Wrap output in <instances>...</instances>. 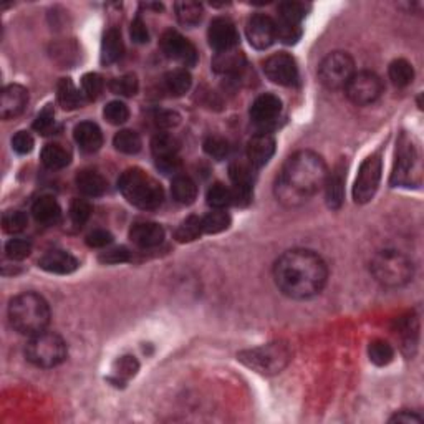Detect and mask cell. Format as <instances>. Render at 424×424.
<instances>
[{"label":"cell","mask_w":424,"mask_h":424,"mask_svg":"<svg viewBox=\"0 0 424 424\" xmlns=\"http://www.w3.org/2000/svg\"><path fill=\"white\" fill-rule=\"evenodd\" d=\"M171 194L176 203L189 206V204H193L196 198H198V186H196V182L191 179L189 176L179 175L172 179Z\"/></svg>","instance_id":"obj_27"},{"label":"cell","mask_w":424,"mask_h":424,"mask_svg":"<svg viewBox=\"0 0 424 424\" xmlns=\"http://www.w3.org/2000/svg\"><path fill=\"white\" fill-rule=\"evenodd\" d=\"M245 34L250 45L257 50H266L277 40L275 36V20H272L268 15L257 13L249 18L247 27H245Z\"/></svg>","instance_id":"obj_15"},{"label":"cell","mask_w":424,"mask_h":424,"mask_svg":"<svg viewBox=\"0 0 424 424\" xmlns=\"http://www.w3.org/2000/svg\"><path fill=\"white\" fill-rule=\"evenodd\" d=\"M371 273L383 287L396 289L413 279V262L399 250L386 249L373 257Z\"/></svg>","instance_id":"obj_5"},{"label":"cell","mask_w":424,"mask_h":424,"mask_svg":"<svg viewBox=\"0 0 424 424\" xmlns=\"http://www.w3.org/2000/svg\"><path fill=\"white\" fill-rule=\"evenodd\" d=\"M390 80L393 81L395 86H398V88H403V86H408L413 81L414 71L411 63L408 60H404V58H398V60H395L390 65L388 70Z\"/></svg>","instance_id":"obj_33"},{"label":"cell","mask_w":424,"mask_h":424,"mask_svg":"<svg viewBox=\"0 0 424 424\" xmlns=\"http://www.w3.org/2000/svg\"><path fill=\"white\" fill-rule=\"evenodd\" d=\"M103 88H104L103 78L100 75H97V73H86L83 80H81V93H83L90 102L100 98V95L103 93Z\"/></svg>","instance_id":"obj_44"},{"label":"cell","mask_w":424,"mask_h":424,"mask_svg":"<svg viewBox=\"0 0 424 424\" xmlns=\"http://www.w3.org/2000/svg\"><path fill=\"white\" fill-rule=\"evenodd\" d=\"M111 242H113V235L104 229H97V231L90 232L88 237H86V244H88L90 247H95V249H103Z\"/></svg>","instance_id":"obj_52"},{"label":"cell","mask_w":424,"mask_h":424,"mask_svg":"<svg viewBox=\"0 0 424 424\" xmlns=\"http://www.w3.org/2000/svg\"><path fill=\"white\" fill-rule=\"evenodd\" d=\"M130 239L141 249H151L163 242L164 231L156 222H136L130 231Z\"/></svg>","instance_id":"obj_20"},{"label":"cell","mask_w":424,"mask_h":424,"mask_svg":"<svg viewBox=\"0 0 424 424\" xmlns=\"http://www.w3.org/2000/svg\"><path fill=\"white\" fill-rule=\"evenodd\" d=\"M118 188L128 203L144 211L158 209L164 200L161 184L139 167H130L123 172L118 179Z\"/></svg>","instance_id":"obj_4"},{"label":"cell","mask_w":424,"mask_h":424,"mask_svg":"<svg viewBox=\"0 0 424 424\" xmlns=\"http://www.w3.org/2000/svg\"><path fill=\"white\" fill-rule=\"evenodd\" d=\"M206 199L212 209H226L232 204V189L226 188L221 182H216V184L209 188Z\"/></svg>","instance_id":"obj_39"},{"label":"cell","mask_w":424,"mask_h":424,"mask_svg":"<svg viewBox=\"0 0 424 424\" xmlns=\"http://www.w3.org/2000/svg\"><path fill=\"white\" fill-rule=\"evenodd\" d=\"M245 55L240 50L232 48L226 50V52H217L212 58V70L219 73V75L235 76L244 71L245 68Z\"/></svg>","instance_id":"obj_19"},{"label":"cell","mask_w":424,"mask_h":424,"mask_svg":"<svg viewBox=\"0 0 424 424\" xmlns=\"http://www.w3.org/2000/svg\"><path fill=\"white\" fill-rule=\"evenodd\" d=\"M138 368H139V364L133 357H123L116 362L115 371H116L118 376H121V378H125V380H128V378L136 375Z\"/></svg>","instance_id":"obj_51"},{"label":"cell","mask_w":424,"mask_h":424,"mask_svg":"<svg viewBox=\"0 0 424 424\" xmlns=\"http://www.w3.org/2000/svg\"><path fill=\"white\" fill-rule=\"evenodd\" d=\"M240 362L262 375H277L290 362V350L284 343H268L240 353Z\"/></svg>","instance_id":"obj_7"},{"label":"cell","mask_w":424,"mask_h":424,"mask_svg":"<svg viewBox=\"0 0 424 424\" xmlns=\"http://www.w3.org/2000/svg\"><path fill=\"white\" fill-rule=\"evenodd\" d=\"M25 357L39 368H53L67 358V343L53 331H42L30 336L25 346Z\"/></svg>","instance_id":"obj_6"},{"label":"cell","mask_w":424,"mask_h":424,"mask_svg":"<svg viewBox=\"0 0 424 424\" xmlns=\"http://www.w3.org/2000/svg\"><path fill=\"white\" fill-rule=\"evenodd\" d=\"M231 226V216L224 209H214L203 217V229L206 234H219Z\"/></svg>","instance_id":"obj_35"},{"label":"cell","mask_w":424,"mask_h":424,"mask_svg":"<svg viewBox=\"0 0 424 424\" xmlns=\"http://www.w3.org/2000/svg\"><path fill=\"white\" fill-rule=\"evenodd\" d=\"M176 17L182 25L194 27L203 20L204 8L199 2H193V0H184V2H177L176 6Z\"/></svg>","instance_id":"obj_30"},{"label":"cell","mask_w":424,"mask_h":424,"mask_svg":"<svg viewBox=\"0 0 424 424\" xmlns=\"http://www.w3.org/2000/svg\"><path fill=\"white\" fill-rule=\"evenodd\" d=\"M151 151L156 159L177 156V151H179V141H177L172 135H167V133L156 135L151 141Z\"/></svg>","instance_id":"obj_32"},{"label":"cell","mask_w":424,"mask_h":424,"mask_svg":"<svg viewBox=\"0 0 424 424\" xmlns=\"http://www.w3.org/2000/svg\"><path fill=\"white\" fill-rule=\"evenodd\" d=\"M282 111V102L279 97L272 93L261 95L255 98V102L250 107V118L259 125H267L272 123Z\"/></svg>","instance_id":"obj_18"},{"label":"cell","mask_w":424,"mask_h":424,"mask_svg":"<svg viewBox=\"0 0 424 424\" xmlns=\"http://www.w3.org/2000/svg\"><path fill=\"white\" fill-rule=\"evenodd\" d=\"M323 188H325V199L328 207L340 209L345 199V167L341 164L335 166L330 175H327Z\"/></svg>","instance_id":"obj_22"},{"label":"cell","mask_w":424,"mask_h":424,"mask_svg":"<svg viewBox=\"0 0 424 424\" xmlns=\"http://www.w3.org/2000/svg\"><path fill=\"white\" fill-rule=\"evenodd\" d=\"M35 141L32 138L30 133L27 131H18V133L12 138V148L13 151L18 154H29L34 149Z\"/></svg>","instance_id":"obj_50"},{"label":"cell","mask_w":424,"mask_h":424,"mask_svg":"<svg viewBox=\"0 0 424 424\" xmlns=\"http://www.w3.org/2000/svg\"><path fill=\"white\" fill-rule=\"evenodd\" d=\"M419 167V158L416 149L406 136H401L396 151V164L391 176V182L395 186H411L419 181L421 176Z\"/></svg>","instance_id":"obj_10"},{"label":"cell","mask_w":424,"mask_h":424,"mask_svg":"<svg viewBox=\"0 0 424 424\" xmlns=\"http://www.w3.org/2000/svg\"><path fill=\"white\" fill-rule=\"evenodd\" d=\"M131 39H133V42L136 43H146L149 40V32L148 27H146L144 20L141 17H136L133 22H131Z\"/></svg>","instance_id":"obj_55"},{"label":"cell","mask_w":424,"mask_h":424,"mask_svg":"<svg viewBox=\"0 0 424 424\" xmlns=\"http://www.w3.org/2000/svg\"><path fill=\"white\" fill-rule=\"evenodd\" d=\"M275 36L277 40H280V42L287 45L297 43V40H300V36H302V27H300V24H294V22H287L279 18L275 22Z\"/></svg>","instance_id":"obj_40"},{"label":"cell","mask_w":424,"mask_h":424,"mask_svg":"<svg viewBox=\"0 0 424 424\" xmlns=\"http://www.w3.org/2000/svg\"><path fill=\"white\" fill-rule=\"evenodd\" d=\"M307 15V6L302 2H284L279 6V18L294 24H302Z\"/></svg>","instance_id":"obj_43"},{"label":"cell","mask_w":424,"mask_h":424,"mask_svg":"<svg viewBox=\"0 0 424 424\" xmlns=\"http://www.w3.org/2000/svg\"><path fill=\"white\" fill-rule=\"evenodd\" d=\"M204 151H206L211 158L221 161V159L229 156L231 144H229V141H227L226 138H222V136L211 135V136H207L206 141H204Z\"/></svg>","instance_id":"obj_42"},{"label":"cell","mask_w":424,"mask_h":424,"mask_svg":"<svg viewBox=\"0 0 424 424\" xmlns=\"http://www.w3.org/2000/svg\"><path fill=\"white\" fill-rule=\"evenodd\" d=\"M267 78L282 86H294L299 81V68L294 58L287 53H275L264 63Z\"/></svg>","instance_id":"obj_13"},{"label":"cell","mask_w":424,"mask_h":424,"mask_svg":"<svg viewBox=\"0 0 424 424\" xmlns=\"http://www.w3.org/2000/svg\"><path fill=\"white\" fill-rule=\"evenodd\" d=\"M381 158L378 154H371L362 163L353 186V199L358 204H367L375 198L381 181Z\"/></svg>","instance_id":"obj_11"},{"label":"cell","mask_w":424,"mask_h":424,"mask_svg":"<svg viewBox=\"0 0 424 424\" xmlns=\"http://www.w3.org/2000/svg\"><path fill=\"white\" fill-rule=\"evenodd\" d=\"M275 153V139L267 133H259L247 143V161L254 167H262L271 161Z\"/></svg>","instance_id":"obj_17"},{"label":"cell","mask_w":424,"mask_h":424,"mask_svg":"<svg viewBox=\"0 0 424 424\" xmlns=\"http://www.w3.org/2000/svg\"><path fill=\"white\" fill-rule=\"evenodd\" d=\"M76 186L88 198H98L107 193V179L93 170H83L76 176Z\"/></svg>","instance_id":"obj_25"},{"label":"cell","mask_w":424,"mask_h":424,"mask_svg":"<svg viewBox=\"0 0 424 424\" xmlns=\"http://www.w3.org/2000/svg\"><path fill=\"white\" fill-rule=\"evenodd\" d=\"M355 73V62L348 53L334 52L327 55L318 67V78L328 90H345Z\"/></svg>","instance_id":"obj_8"},{"label":"cell","mask_w":424,"mask_h":424,"mask_svg":"<svg viewBox=\"0 0 424 424\" xmlns=\"http://www.w3.org/2000/svg\"><path fill=\"white\" fill-rule=\"evenodd\" d=\"M255 167L249 161H234L229 167V176L234 186H252Z\"/></svg>","instance_id":"obj_38"},{"label":"cell","mask_w":424,"mask_h":424,"mask_svg":"<svg viewBox=\"0 0 424 424\" xmlns=\"http://www.w3.org/2000/svg\"><path fill=\"white\" fill-rule=\"evenodd\" d=\"M209 45L216 52H226L232 50L239 43V32L235 29V24L227 17H216L209 25L207 32Z\"/></svg>","instance_id":"obj_14"},{"label":"cell","mask_w":424,"mask_h":424,"mask_svg":"<svg viewBox=\"0 0 424 424\" xmlns=\"http://www.w3.org/2000/svg\"><path fill=\"white\" fill-rule=\"evenodd\" d=\"M100 261L104 264H113V266H115V264H125L130 261V252H128L126 247L109 249L100 255Z\"/></svg>","instance_id":"obj_53"},{"label":"cell","mask_w":424,"mask_h":424,"mask_svg":"<svg viewBox=\"0 0 424 424\" xmlns=\"http://www.w3.org/2000/svg\"><path fill=\"white\" fill-rule=\"evenodd\" d=\"M327 264L320 255L307 249H294L280 255L273 267V279L282 294L305 300L320 294L327 284Z\"/></svg>","instance_id":"obj_1"},{"label":"cell","mask_w":424,"mask_h":424,"mask_svg":"<svg viewBox=\"0 0 424 424\" xmlns=\"http://www.w3.org/2000/svg\"><path fill=\"white\" fill-rule=\"evenodd\" d=\"M158 167L166 175H171V172H176L181 167V161L177 156H170V158H161L156 159Z\"/></svg>","instance_id":"obj_56"},{"label":"cell","mask_w":424,"mask_h":424,"mask_svg":"<svg viewBox=\"0 0 424 424\" xmlns=\"http://www.w3.org/2000/svg\"><path fill=\"white\" fill-rule=\"evenodd\" d=\"M55 111L52 104H47L42 111L39 113L34 121V130L39 131L40 135H52L55 131Z\"/></svg>","instance_id":"obj_46"},{"label":"cell","mask_w":424,"mask_h":424,"mask_svg":"<svg viewBox=\"0 0 424 424\" xmlns=\"http://www.w3.org/2000/svg\"><path fill=\"white\" fill-rule=\"evenodd\" d=\"M123 52H125V45H123L120 30L109 29L107 34L103 35L102 63L103 65H111V63H116L123 57Z\"/></svg>","instance_id":"obj_26"},{"label":"cell","mask_w":424,"mask_h":424,"mask_svg":"<svg viewBox=\"0 0 424 424\" xmlns=\"http://www.w3.org/2000/svg\"><path fill=\"white\" fill-rule=\"evenodd\" d=\"M27 222H29V219H27L25 212H22V211H11V212L4 214V219H2L4 231L8 232V234H17V232H22L27 227Z\"/></svg>","instance_id":"obj_47"},{"label":"cell","mask_w":424,"mask_h":424,"mask_svg":"<svg viewBox=\"0 0 424 424\" xmlns=\"http://www.w3.org/2000/svg\"><path fill=\"white\" fill-rule=\"evenodd\" d=\"M32 214H34L35 221L43 226H55L60 222L62 219V209L58 203L50 196H42L34 203L32 207Z\"/></svg>","instance_id":"obj_24"},{"label":"cell","mask_w":424,"mask_h":424,"mask_svg":"<svg viewBox=\"0 0 424 424\" xmlns=\"http://www.w3.org/2000/svg\"><path fill=\"white\" fill-rule=\"evenodd\" d=\"M191 83H193V78L186 68H177V70L166 73V76H164V88L172 97H182L184 93H188Z\"/></svg>","instance_id":"obj_28"},{"label":"cell","mask_w":424,"mask_h":424,"mask_svg":"<svg viewBox=\"0 0 424 424\" xmlns=\"http://www.w3.org/2000/svg\"><path fill=\"white\" fill-rule=\"evenodd\" d=\"M39 266L50 273L67 275V273L75 272L78 268V261L65 250H50L40 259Z\"/></svg>","instance_id":"obj_21"},{"label":"cell","mask_w":424,"mask_h":424,"mask_svg":"<svg viewBox=\"0 0 424 424\" xmlns=\"http://www.w3.org/2000/svg\"><path fill=\"white\" fill-rule=\"evenodd\" d=\"M75 141L80 146L81 151L85 153H97L103 144V135L98 125L91 121H83L75 126Z\"/></svg>","instance_id":"obj_23"},{"label":"cell","mask_w":424,"mask_h":424,"mask_svg":"<svg viewBox=\"0 0 424 424\" xmlns=\"http://www.w3.org/2000/svg\"><path fill=\"white\" fill-rule=\"evenodd\" d=\"M203 232V219L198 216H189L176 229V239L179 242H193V240L199 239Z\"/></svg>","instance_id":"obj_34"},{"label":"cell","mask_w":424,"mask_h":424,"mask_svg":"<svg viewBox=\"0 0 424 424\" xmlns=\"http://www.w3.org/2000/svg\"><path fill=\"white\" fill-rule=\"evenodd\" d=\"M181 116L175 111H170V109H159L154 115V121L159 128H164V130H170V128H175L176 125H179Z\"/></svg>","instance_id":"obj_54"},{"label":"cell","mask_w":424,"mask_h":424,"mask_svg":"<svg viewBox=\"0 0 424 424\" xmlns=\"http://www.w3.org/2000/svg\"><path fill=\"white\" fill-rule=\"evenodd\" d=\"M103 116L111 125H123L130 118V109L123 102H109L103 109Z\"/></svg>","instance_id":"obj_45"},{"label":"cell","mask_w":424,"mask_h":424,"mask_svg":"<svg viewBox=\"0 0 424 424\" xmlns=\"http://www.w3.org/2000/svg\"><path fill=\"white\" fill-rule=\"evenodd\" d=\"M81 95L70 78H62L57 86L58 103L63 109H76L81 104Z\"/></svg>","instance_id":"obj_31"},{"label":"cell","mask_w":424,"mask_h":424,"mask_svg":"<svg viewBox=\"0 0 424 424\" xmlns=\"http://www.w3.org/2000/svg\"><path fill=\"white\" fill-rule=\"evenodd\" d=\"M345 93L352 103L358 107H367L381 97L383 81L373 71H355L345 86Z\"/></svg>","instance_id":"obj_9"},{"label":"cell","mask_w":424,"mask_h":424,"mask_svg":"<svg viewBox=\"0 0 424 424\" xmlns=\"http://www.w3.org/2000/svg\"><path fill=\"white\" fill-rule=\"evenodd\" d=\"M138 78H136V75H133V73L123 75L109 83V90L115 95H120V97H135L138 93Z\"/></svg>","instance_id":"obj_41"},{"label":"cell","mask_w":424,"mask_h":424,"mask_svg":"<svg viewBox=\"0 0 424 424\" xmlns=\"http://www.w3.org/2000/svg\"><path fill=\"white\" fill-rule=\"evenodd\" d=\"M391 423H404V424H419V423H423V419L418 416V414H414V413H411V411H399V413H396L393 418L390 419Z\"/></svg>","instance_id":"obj_57"},{"label":"cell","mask_w":424,"mask_h":424,"mask_svg":"<svg viewBox=\"0 0 424 424\" xmlns=\"http://www.w3.org/2000/svg\"><path fill=\"white\" fill-rule=\"evenodd\" d=\"M327 164L313 151H299L287 159L275 182L277 199L285 206H300L323 188Z\"/></svg>","instance_id":"obj_2"},{"label":"cell","mask_w":424,"mask_h":424,"mask_svg":"<svg viewBox=\"0 0 424 424\" xmlns=\"http://www.w3.org/2000/svg\"><path fill=\"white\" fill-rule=\"evenodd\" d=\"M113 144L120 153L136 154L141 149V138L133 130H121L120 133H116Z\"/></svg>","instance_id":"obj_36"},{"label":"cell","mask_w":424,"mask_h":424,"mask_svg":"<svg viewBox=\"0 0 424 424\" xmlns=\"http://www.w3.org/2000/svg\"><path fill=\"white\" fill-rule=\"evenodd\" d=\"M70 153L58 143H50L42 149V163L48 170H63L70 164Z\"/></svg>","instance_id":"obj_29"},{"label":"cell","mask_w":424,"mask_h":424,"mask_svg":"<svg viewBox=\"0 0 424 424\" xmlns=\"http://www.w3.org/2000/svg\"><path fill=\"white\" fill-rule=\"evenodd\" d=\"M91 216V206L88 200L75 199L70 206V217L75 226H83Z\"/></svg>","instance_id":"obj_49"},{"label":"cell","mask_w":424,"mask_h":424,"mask_svg":"<svg viewBox=\"0 0 424 424\" xmlns=\"http://www.w3.org/2000/svg\"><path fill=\"white\" fill-rule=\"evenodd\" d=\"M161 48L166 57L179 62L182 67H194L198 63V50L179 32H164L161 36Z\"/></svg>","instance_id":"obj_12"},{"label":"cell","mask_w":424,"mask_h":424,"mask_svg":"<svg viewBox=\"0 0 424 424\" xmlns=\"http://www.w3.org/2000/svg\"><path fill=\"white\" fill-rule=\"evenodd\" d=\"M368 355H370V360L376 367H386L393 362L395 357V350L388 341L385 340H375L370 343V348H368Z\"/></svg>","instance_id":"obj_37"},{"label":"cell","mask_w":424,"mask_h":424,"mask_svg":"<svg viewBox=\"0 0 424 424\" xmlns=\"http://www.w3.org/2000/svg\"><path fill=\"white\" fill-rule=\"evenodd\" d=\"M32 252V245L25 239H12L6 245V255L11 261H24Z\"/></svg>","instance_id":"obj_48"},{"label":"cell","mask_w":424,"mask_h":424,"mask_svg":"<svg viewBox=\"0 0 424 424\" xmlns=\"http://www.w3.org/2000/svg\"><path fill=\"white\" fill-rule=\"evenodd\" d=\"M29 103V91L20 85H8L2 90L0 97V116L11 120L24 111Z\"/></svg>","instance_id":"obj_16"},{"label":"cell","mask_w":424,"mask_h":424,"mask_svg":"<svg viewBox=\"0 0 424 424\" xmlns=\"http://www.w3.org/2000/svg\"><path fill=\"white\" fill-rule=\"evenodd\" d=\"M8 318L18 334L34 336L42 334L50 323V307L42 295L34 292L17 295L8 305Z\"/></svg>","instance_id":"obj_3"}]
</instances>
